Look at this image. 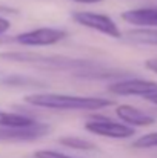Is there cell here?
<instances>
[{
  "label": "cell",
  "instance_id": "obj_14",
  "mask_svg": "<svg viewBox=\"0 0 157 158\" xmlns=\"http://www.w3.org/2000/svg\"><path fill=\"white\" fill-rule=\"evenodd\" d=\"M34 158H72V157H68V155L60 154V152H55V151H46V149H42V151L34 152Z\"/></svg>",
  "mask_w": 157,
  "mask_h": 158
},
{
  "label": "cell",
  "instance_id": "obj_6",
  "mask_svg": "<svg viewBox=\"0 0 157 158\" xmlns=\"http://www.w3.org/2000/svg\"><path fill=\"white\" fill-rule=\"evenodd\" d=\"M108 91L116 95H123V97L148 98L150 95L157 94V83L150 80H142V78H126V80L114 81L112 85L108 86Z\"/></svg>",
  "mask_w": 157,
  "mask_h": 158
},
{
  "label": "cell",
  "instance_id": "obj_3",
  "mask_svg": "<svg viewBox=\"0 0 157 158\" xmlns=\"http://www.w3.org/2000/svg\"><path fill=\"white\" fill-rule=\"evenodd\" d=\"M72 20L80 25L85 26L88 29H94L97 32H102L105 35L114 37V39H120L122 32L119 29V26L116 25V22L100 12H91V11H77L72 14Z\"/></svg>",
  "mask_w": 157,
  "mask_h": 158
},
{
  "label": "cell",
  "instance_id": "obj_4",
  "mask_svg": "<svg viewBox=\"0 0 157 158\" xmlns=\"http://www.w3.org/2000/svg\"><path fill=\"white\" fill-rule=\"evenodd\" d=\"M85 129L94 135H100L106 138H119V140L129 138L136 132L129 124L117 123V121L108 120L106 117H93L89 121L85 123Z\"/></svg>",
  "mask_w": 157,
  "mask_h": 158
},
{
  "label": "cell",
  "instance_id": "obj_9",
  "mask_svg": "<svg viewBox=\"0 0 157 158\" xmlns=\"http://www.w3.org/2000/svg\"><path fill=\"white\" fill-rule=\"evenodd\" d=\"M116 114L117 117L125 121L129 126H140V127H146L154 124V118L145 112H142L140 109H136L129 105H120L116 107Z\"/></svg>",
  "mask_w": 157,
  "mask_h": 158
},
{
  "label": "cell",
  "instance_id": "obj_13",
  "mask_svg": "<svg viewBox=\"0 0 157 158\" xmlns=\"http://www.w3.org/2000/svg\"><path fill=\"white\" fill-rule=\"evenodd\" d=\"M133 148H137V149L157 148V132H151V134H146V135L140 137L139 140H136L133 143Z\"/></svg>",
  "mask_w": 157,
  "mask_h": 158
},
{
  "label": "cell",
  "instance_id": "obj_2",
  "mask_svg": "<svg viewBox=\"0 0 157 158\" xmlns=\"http://www.w3.org/2000/svg\"><path fill=\"white\" fill-rule=\"evenodd\" d=\"M25 102L37 107L54 109V110H97L114 102L102 97H79L68 94H29L25 97Z\"/></svg>",
  "mask_w": 157,
  "mask_h": 158
},
{
  "label": "cell",
  "instance_id": "obj_10",
  "mask_svg": "<svg viewBox=\"0 0 157 158\" xmlns=\"http://www.w3.org/2000/svg\"><path fill=\"white\" fill-rule=\"evenodd\" d=\"M126 39L134 43L156 45L157 46V28H137L126 32Z\"/></svg>",
  "mask_w": 157,
  "mask_h": 158
},
{
  "label": "cell",
  "instance_id": "obj_8",
  "mask_svg": "<svg viewBox=\"0 0 157 158\" xmlns=\"http://www.w3.org/2000/svg\"><path fill=\"white\" fill-rule=\"evenodd\" d=\"M122 19L137 28H157V6L136 8L122 12Z\"/></svg>",
  "mask_w": 157,
  "mask_h": 158
},
{
  "label": "cell",
  "instance_id": "obj_16",
  "mask_svg": "<svg viewBox=\"0 0 157 158\" xmlns=\"http://www.w3.org/2000/svg\"><path fill=\"white\" fill-rule=\"evenodd\" d=\"M145 66H146L150 71H153L154 74H157V58H150V60H146V61H145Z\"/></svg>",
  "mask_w": 157,
  "mask_h": 158
},
{
  "label": "cell",
  "instance_id": "obj_19",
  "mask_svg": "<svg viewBox=\"0 0 157 158\" xmlns=\"http://www.w3.org/2000/svg\"><path fill=\"white\" fill-rule=\"evenodd\" d=\"M8 42H12V39H11V37H2V35H0V45H2V43H8Z\"/></svg>",
  "mask_w": 157,
  "mask_h": 158
},
{
  "label": "cell",
  "instance_id": "obj_7",
  "mask_svg": "<svg viewBox=\"0 0 157 158\" xmlns=\"http://www.w3.org/2000/svg\"><path fill=\"white\" fill-rule=\"evenodd\" d=\"M50 134L46 123H33L28 126H9L0 127V141H33Z\"/></svg>",
  "mask_w": 157,
  "mask_h": 158
},
{
  "label": "cell",
  "instance_id": "obj_1",
  "mask_svg": "<svg viewBox=\"0 0 157 158\" xmlns=\"http://www.w3.org/2000/svg\"><path fill=\"white\" fill-rule=\"evenodd\" d=\"M0 60L11 63L33 64L43 69L55 71H86L96 68V63L85 58H72L63 55H43V54L29 52V51H5L0 52Z\"/></svg>",
  "mask_w": 157,
  "mask_h": 158
},
{
  "label": "cell",
  "instance_id": "obj_15",
  "mask_svg": "<svg viewBox=\"0 0 157 158\" xmlns=\"http://www.w3.org/2000/svg\"><path fill=\"white\" fill-rule=\"evenodd\" d=\"M9 28H11V22L5 17H0V35H3Z\"/></svg>",
  "mask_w": 157,
  "mask_h": 158
},
{
  "label": "cell",
  "instance_id": "obj_18",
  "mask_svg": "<svg viewBox=\"0 0 157 158\" xmlns=\"http://www.w3.org/2000/svg\"><path fill=\"white\" fill-rule=\"evenodd\" d=\"M146 100H148V102H151V103H154V105H157V94H154V95H150Z\"/></svg>",
  "mask_w": 157,
  "mask_h": 158
},
{
  "label": "cell",
  "instance_id": "obj_5",
  "mask_svg": "<svg viewBox=\"0 0 157 158\" xmlns=\"http://www.w3.org/2000/svg\"><path fill=\"white\" fill-rule=\"evenodd\" d=\"M66 35L68 32L59 28H37L17 34L12 42H17L23 46H50L62 42Z\"/></svg>",
  "mask_w": 157,
  "mask_h": 158
},
{
  "label": "cell",
  "instance_id": "obj_11",
  "mask_svg": "<svg viewBox=\"0 0 157 158\" xmlns=\"http://www.w3.org/2000/svg\"><path fill=\"white\" fill-rule=\"evenodd\" d=\"M36 123L34 118L23 115V114H14V112H6L0 110V127H9V126H28Z\"/></svg>",
  "mask_w": 157,
  "mask_h": 158
},
{
  "label": "cell",
  "instance_id": "obj_17",
  "mask_svg": "<svg viewBox=\"0 0 157 158\" xmlns=\"http://www.w3.org/2000/svg\"><path fill=\"white\" fill-rule=\"evenodd\" d=\"M76 3H82V5H94V3H100L103 0H72Z\"/></svg>",
  "mask_w": 157,
  "mask_h": 158
},
{
  "label": "cell",
  "instance_id": "obj_12",
  "mask_svg": "<svg viewBox=\"0 0 157 158\" xmlns=\"http://www.w3.org/2000/svg\"><path fill=\"white\" fill-rule=\"evenodd\" d=\"M59 143L66 146V148L77 149V151H94L96 149L94 143H91L85 138H80V137H72V135H66V137L59 138Z\"/></svg>",
  "mask_w": 157,
  "mask_h": 158
}]
</instances>
